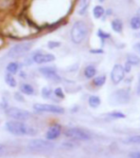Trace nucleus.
Masks as SVG:
<instances>
[{
	"label": "nucleus",
	"mask_w": 140,
	"mask_h": 158,
	"mask_svg": "<svg viewBox=\"0 0 140 158\" xmlns=\"http://www.w3.org/2000/svg\"><path fill=\"white\" fill-rule=\"evenodd\" d=\"M6 129L9 132L17 136H23V135H34L36 133V130L32 127H29L27 124L21 121L13 120L8 121L6 123Z\"/></svg>",
	"instance_id": "obj_1"
},
{
	"label": "nucleus",
	"mask_w": 140,
	"mask_h": 158,
	"mask_svg": "<svg viewBox=\"0 0 140 158\" xmlns=\"http://www.w3.org/2000/svg\"><path fill=\"white\" fill-rule=\"evenodd\" d=\"M89 29L86 22L83 20H77L71 30V39L74 44L82 43L88 35Z\"/></svg>",
	"instance_id": "obj_2"
},
{
	"label": "nucleus",
	"mask_w": 140,
	"mask_h": 158,
	"mask_svg": "<svg viewBox=\"0 0 140 158\" xmlns=\"http://www.w3.org/2000/svg\"><path fill=\"white\" fill-rule=\"evenodd\" d=\"M33 46L32 42H21L18 44H15V46L11 47L8 52H7V57L11 59H16L20 58L22 56H24L26 53H28Z\"/></svg>",
	"instance_id": "obj_3"
},
{
	"label": "nucleus",
	"mask_w": 140,
	"mask_h": 158,
	"mask_svg": "<svg viewBox=\"0 0 140 158\" xmlns=\"http://www.w3.org/2000/svg\"><path fill=\"white\" fill-rule=\"evenodd\" d=\"M131 100L130 91L127 89H119L114 91L109 96V103L112 106L125 105L129 103Z\"/></svg>",
	"instance_id": "obj_4"
},
{
	"label": "nucleus",
	"mask_w": 140,
	"mask_h": 158,
	"mask_svg": "<svg viewBox=\"0 0 140 158\" xmlns=\"http://www.w3.org/2000/svg\"><path fill=\"white\" fill-rule=\"evenodd\" d=\"M28 147L34 152H48L54 148V144L47 139H32L29 142Z\"/></svg>",
	"instance_id": "obj_5"
},
{
	"label": "nucleus",
	"mask_w": 140,
	"mask_h": 158,
	"mask_svg": "<svg viewBox=\"0 0 140 158\" xmlns=\"http://www.w3.org/2000/svg\"><path fill=\"white\" fill-rule=\"evenodd\" d=\"M6 114L9 117L17 121H26L32 117V114L29 110L19 109V108H14V107L8 108L6 110Z\"/></svg>",
	"instance_id": "obj_6"
},
{
	"label": "nucleus",
	"mask_w": 140,
	"mask_h": 158,
	"mask_svg": "<svg viewBox=\"0 0 140 158\" xmlns=\"http://www.w3.org/2000/svg\"><path fill=\"white\" fill-rule=\"evenodd\" d=\"M34 110L38 112H51V114H63L65 112V110L57 105L53 104H43V103H36L33 105Z\"/></svg>",
	"instance_id": "obj_7"
},
{
	"label": "nucleus",
	"mask_w": 140,
	"mask_h": 158,
	"mask_svg": "<svg viewBox=\"0 0 140 158\" xmlns=\"http://www.w3.org/2000/svg\"><path fill=\"white\" fill-rule=\"evenodd\" d=\"M65 135L69 138H73L74 140H81V141H88L91 139V135L79 128H70L65 131Z\"/></svg>",
	"instance_id": "obj_8"
},
{
	"label": "nucleus",
	"mask_w": 140,
	"mask_h": 158,
	"mask_svg": "<svg viewBox=\"0 0 140 158\" xmlns=\"http://www.w3.org/2000/svg\"><path fill=\"white\" fill-rule=\"evenodd\" d=\"M38 71L44 77H46L48 80H50L52 82L58 83V82H61V80H62V78L60 77V75L57 73L56 69L53 67L44 66V67L39 68Z\"/></svg>",
	"instance_id": "obj_9"
},
{
	"label": "nucleus",
	"mask_w": 140,
	"mask_h": 158,
	"mask_svg": "<svg viewBox=\"0 0 140 158\" xmlns=\"http://www.w3.org/2000/svg\"><path fill=\"white\" fill-rule=\"evenodd\" d=\"M125 76V71L124 67L120 64H115L111 73V80L113 84L117 85L119 84Z\"/></svg>",
	"instance_id": "obj_10"
},
{
	"label": "nucleus",
	"mask_w": 140,
	"mask_h": 158,
	"mask_svg": "<svg viewBox=\"0 0 140 158\" xmlns=\"http://www.w3.org/2000/svg\"><path fill=\"white\" fill-rule=\"evenodd\" d=\"M55 60V56L52 53H43V52H37L33 53L32 55V61L36 64H45L50 63Z\"/></svg>",
	"instance_id": "obj_11"
},
{
	"label": "nucleus",
	"mask_w": 140,
	"mask_h": 158,
	"mask_svg": "<svg viewBox=\"0 0 140 158\" xmlns=\"http://www.w3.org/2000/svg\"><path fill=\"white\" fill-rule=\"evenodd\" d=\"M61 131H62V128H61V126L59 125V124H53V125H52L48 129V131H47L46 139L50 140V141L56 139L61 134Z\"/></svg>",
	"instance_id": "obj_12"
},
{
	"label": "nucleus",
	"mask_w": 140,
	"mask_h": 158,
	"mask_svg": "<svg viewBox=\"0 0 140 158\" xmlns=\"http://www.w3.org/2000/svg\"><path fill=\"white\" fill-rule=\"evenodd\" d=\"M20 89V93L24 94L26 95H32L34 94V89L33 87L29 84V83H22L19 87Z\"/></svg>",
	"instance_id": "obj_13"
},
{
	"label": "nucleus",
	"mask_w": 140,
	"mask_h": 158,
	"mask_svg": "<svg viewBox=\"0 0 140 158\" xmlns=\"http://www.w3.org/2000/svg\"><path fill=\"white\" fill-rule=\"evenodd\" d=\"M20 64L18 62H10L7 66H6V71L7 73H11V74H16L19 70H20Z\"/></svg>",
	"instance_id": "obj_14"
},
{
	"label": "nucleus",
	"mask_w": 140,
	"mask_h": 158,
	"mask_svg": "<svg viewBox=\"0 0 140 158\" xmlns=\"http://www.w3.org/2000/svg\"><path fill=\"white\" fill-rule=\"evenodd\" d=\"M111 26H112V31H115V32H117V33H120V32H122V31H123V22H122V20L119 19V18H115V19H113V20L112 21Z\"/></svg>",
	"instance_id": "obj_15"
},
{
	"label": "nucleus",
	"mask_w": 140,
	"mask_h": 158,
	"mask_svg": "<svg viewBox=\"0 0 140 158\" xmlns=\"http://www.w3.org/2000/svg\"><path fill=\"white\" fill-rule=\"evenodd\" d=\"M96 74V68L93 65H88L84 69V76L87 79L93 78Z\"/></svg>",
	"instance_id": "obj_16"
},
{
	"label": "nucleus",
	"mask_w": 140,
	"mask_h": 158,
	"mask_svg": "<svg viewBox=\"0 0 140 158\" xmlns=\"http://www.w3.org/2000/svg\"><path fill=\"white\" fill-rule=\"evenodd\" d=\"M4 79H5V83L8 86H10L11 88H15L17 86V81H16V79L15 78L14 74L7 73Z\"/></svg>",
	"instance_id": "obj_17"
},
{
	"label": "nucleus",
	"mask_w": 140,
	"mask_h": 158,
	"mask_svg": "<svg viewBox=\"0 0 140 158\" xmlns=\"http://www.w3.org/2000/svg\"><path fill=\"white\" fill-rule=\"evenodd\" d=\"M88 103L90 105L91 108L92 109H96L99 107V105L101 104V99L96 96V95H91L89 97V100H88Z\"/></svg>",
	"instance_id": "obj_18"
},
{
	"label": "nucleus",
	"mask_w": 140,
	"mask_h": 158,
	"mask_svg": "<svg viewBox=\"0 0 140 158\" xmlns=\"http://www.w3.org/2000/svg\"><path fill=\"white\" fill-rule=\"evenodd\" d=\"M127 62L132 66H138L140 64V57L136 54L129 53L127 55Z\"/></svg>",
	"instance_id": "obj_19"
},
{
	"label": "nucleus",
	"mask_w": 140,
	"mask_h": 158,
	"mask_svg": "<svg viewBox=\"0 0 140 158\" xmlns=\"http://www.w3.org/2000/svg\"><path fill=\"white\" fill-rule=\"evenodd\" d=\"M92 83L96 87H101L103 86L105 83H106V75H99V76H96L93 78V80H92Z\"/></svg>",
	"instance_id": "obj_20"
},
{
	"label": "nucleus",
	"mask_w": 140,
	"mask_h": 158,
	"mask_svg": "<svg viewBox=\"0 0 140 158\" xmlns=\"http://www.w3.org/2000/svg\"><path fill=\"white\" fill-rule=\"evenodd\" d=\"M92 14H93V16H95V18L98 19L100 17H102V15L105 14V10L102 6H95V8H93L92 10Z\"/></svg>",
	"instance_id": "obj_21"
},
{
	"label": "nucleus",
	"mask_w": 140,
	"mask_h": 158,
	"mask_svg": "<svg viewBox=\"0 0 140 158\" xmlns=\"http://www.w3.org/2000/svg\"><path fill=\"white\" fill-rule=\"evenodd\" d=\"M130 25H131V28L133 30L140 29V16L136 15V16L132 17V19L130 21Z\"/></svg>",
	"instance_id": "obj_22"
},
{
	"label": "nucleus",
	"mask_w": 140,
	"mask_h": 158,
	"mask_svg": "<svg viewBox=\"0 0 140 158\" xmlns=\"http://www.w3.org/2000/svg\"><path fill=\"white\" fill-rule=\"evenodd\" d=\"M52 94H53V91L49 87H44L41 89V95L44 99H49L52 96Z\"/></svg>",
	"instance_id": "obj_23"
},
{
	"label": "nucleus",
	"mask_w": 140,
	"mask_h": 158,
	"mask_svg": "<svg viewBox=\"0 0 140 158\" xmlns=\"http://www.w3.org/2000/svg\"><path fill=\"white\" fill-rule=\"evenodd\" d=\"M108 115L111 116L112 118H115V119H124V118H126V115L123 114V112H120V111H112V112H110Z\"/></svg>",
	"instance_id": "obj_24"
},
{
	"label": "nucleus",
	"mask_w": 140,
	"mask_h": 158,
	"mask_svg": "<svg viewBox=\"0 0 140 158\" xmlns=\"http://www.w3.org/2000/svg\"><path fill=\"white\" fill-rule=\"evenodd\" d=\"M53 94H54V95H55L56 97L60 98V99H64V98H65V94H64V92H63L62 88H60V87L56 88V89H54V91H53Z\"/></svg>",
	"instance_id": "obj_25"
},
{
	"label": "nucleus",
	"mask_w": 140,
	"mask_h": 158,
	"mask_svg": "<svg viewBox=\"0 0 140 158\" xmlns=\"http://www.w3.org/2000/svg\"><path fill=\"white\" fill-rule=\"evenodd\" d=\"M128 143H136V144H140V135H135V136L130 137L127 139Z\"/></svg>",
	"instance_id": "obj_26"
},
{
	"label": "nucleus",
	"mask_w": 140,
	"mask_h": 158,
	"mask_svg": "<svg viewBox=\"0 0 140 158\" xmlns=\"http://www.w3.org/2000/svg\"><path fill=\"white\" fill-rule=\"evenodd\" d=\"M60 46V42H57V41H50L48 42V48L53 50L55 48H58Z\"/></svg>",
	"instance_id": "obj_27"
},
{
	"label": "nucleus",
	"mask_w": 140,
	"mask_h": 158,
	"mask_svg": "<svg viewBox=\"0 0 140 158\" xmlns=\"http://www.w3.org/2000/svg\"><path fill=\"white\" fill-rule=\"evenodd\" d=\"M15 99L16 101H18V102H24L25 101L24 95H23V94H21V93H15Z\"/></svg>",
	"instance_id": "obj_28"
},
{
	"label": "nucleus",
	"mask_w": 140,
	"mask_h": 158,
	"mask_svg": "<svg viewBox=\"0 0 140 158\" xmlns=\"http://www.w3.org/2000/svg\"><path fill=\"white\" fill-rule=\"evenodd\" d=\"M98 36L101 37L102 40H105L106 38H109L110 37V35H108V33H106L105 31H102L101 30L98 31Z\"/></svg>",
	"instance_id": "obj_29"
},
{
	"label": "nucleus",
	"mask_w": 140,
	"mask_h": 158,
	"mask_svg": "<svg viewBox=\"0 0 140 158\" xmlns=\"http://www.w3.org/2000/svg\"><path fill=\"white\" fill-rule=\"evenodd\" d=\"M7 153V149H6V147L2 144H0V157L5 155Z\"/></svg>",
	"instance_id": "obj_30"
},
{
	"label": "nucleus",
	"mask_w": 140,
	"mask_h": 158,
	"mask_svg": "<svg viewBox=\"0 0 140 158\" xmlns=\"http://www.w3.org/2000/svg\"><path fill=\"white\" fill-rule=\"evenodd\" d=\"M129 158H140V152H133L129 154Z\"/></svg>",
	"instance_id": "obj_31"
},
{
	"label": "nucleus",
	"mask_w": 140,
	"mask_h": 158,
	"mask_svg": "<svg viewBox=\"0 0 140 158\" xmlns=\"http://www.w3.org/2000/svg\"><path fill=\"white\" fill-rule=\"evenodd\" d=\"M131 68H132V65L127 62L126 65H125V68H124L125 73H130V72H131Z\"/></svg>",
	"instance_id": "obj_32"
},
{
	"label": "nucleus",
	"mask_w": 140,
	"mask_h": 158,
	"mask_svg": "<svg viewBox=\"0 0 140 158\" xmlns=\"http://www.w3.org/2000/svg\"><path fill=\"white\" fill-rule=\"evenodd\" d=\"M134 50H135L137 52H139V53H140V42H137L136 44H134Z\"/></svg>",
	"instance_id": "obj_33"
},
{
	"label": "nucleus",
	"mask_w": 140,
	"mask_h": 158,
	"mask_svg": "<svg viewBox=\"0 0 140 158\" xmlns=\"http://www.w3.org/2000/svg\"><path fill=\"white\" fill-rule=\"evenodd\" d=\"M137 94L140 96V74L138 76V83H137Z\"/></svg>",
	"instance_id": "obj_34"
},
{
	"label": "nucleus",
	"mask_w": 140,
	"mask_h": 158,
	"mask_svg": "<svg viewBox=\"0 0 140 158\" xmlns=\"http://www.w3.org/2000/svg\"><path fill=\"white\" fill-rule=\"evenodd\" d=\"M91 53H102L103 51H102V50H91Z\"/></svg>",
	"instance_id": "obj_35"
},
{
	"label": "nucleus",
	"mask_w": 140,
	"mask_h": 158,
	"mask_svg": "<svg viewBox=\"0 0 140 158\" xmlns=\"http://www.w3.org/2000/svg\"><path fill=\"white\" fill-rule=\"evenodd\" d=\"M87 4V0H81V5H85Z\"/></svg>",
	"instance_id": "obj_36"
},
{
	"label": "nucleus",
	"mask_w": 140,
	"mask_h": 158,
	"mask_svg": "<svg viewBox=\"0 0 140 158\" xmlns=\"http://www.w3.org/2000/svg\"><path fill=\"white\" fill-rule=\"evenodd\" d=\"M137 15H138V16H140V9L137 10Z\"/></svg>",
	"instance_id": "obj_37"
},
{
	"label": "nucleus",
	"mask_w": 140,
	"mask_h": 158,
	"mask_svg": "<svg viewBox=\"0 0 140 158\" xmlns=\"http://www.w3.org/2000/svg\"><path fill=\"white\" fill-rule=\"evenodd\" d=\"M98 1H99V2H101V3H102V2H104V1H105V0H98Z\"/></svg>",
	"instance_id": "obj_38"
}]
</instances>
